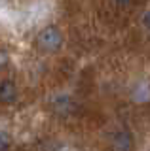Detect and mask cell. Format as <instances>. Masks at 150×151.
I'll return each mask as SVG.
<instances>
[{
  "mask_svg": "<svg viewBox=\"0 0 150 151\" xmlns=\"http://www.w3.org/2000/svg\"><path fill=\"white\" fill-rule=\"evenodd\" d=\"M143 25H144V27H146L148 30H150V12H146V13L143 15Z\"/></svg>",
  "mask_w": 150,
  "mask_h": 151,
  "instance_id": "5",
  "label": "cell"
},
{
  "mask_svg": "<svg viewBox=\"0 0 150 151\" xmlns=\"http://www.w3.org/2000/svg\"><path fill=\"white\" fill-rule=\"evenodd\" d=\"M112 149L114 151H131L133 149V134L129 130H118L112 136Z\"/></svg>",
  "mask_w": 150,
  "mask_h": 151,
  "instance_id": "2",
  "label": "cell"
},
{
  "mask_svg": "<svg viewBox=\"0 0 150 151\" xmlns=\"http://www.w3.org/2000/svg\"><path fill=\"white\" fill-rule=\"evenodd\" d=\"M17 100V85L12 79L0 81V104H13Z\"/></svg>",
  "mask_w": 150,
  "mask_h": 151,
  "instance_id": "3",
  "label": "cell"
},
{
  "mask_svg": "<svg viewBox=\"0 0 150 151\" xmlns=\"http://www.w3.org/2000/svg\"><path fill=\"white\" fill-rule=\"evenodd\" d=\"M4 63H6V55H4V53H0V66H2Z\"/></svg>",
  "mask_w": 150,
  "mask_h": 151,
  "instance_id": "7",
  "label": "cell"
},
{
  "mask_svg": "<svg viewBox=\"0 0 150 151\" xmlns=\"http://www.w3.org/2000/svg\"><path fill=\"white\" fill-rule=\"evenodd\" d=\"M114 4H116V6H122V8H124V6H129L131 0H114Z\"/></svg>",
  "mask_w": 150,
  "mask_h": 151,
  "instance_id": "6",
  "label": "cell"
},
{
  "mask_svg": "<svg viewBox=\"0 0 150 151\" xmlns=\"http://www.w3.org/2000/svg\"><path fill=\"white\" fill-rule=\"evenodd\" d=\"M10 145H12L10 134L4 132V130H0V151H8V149H10Z\"/></svg>",
  "mask_w": 150,
  "mask_h": 151,
  "instance_id": "4",
  "label": "cell"
},
{
  "mask_svg": "<svg viewBox=\"0 0 150 151\" xmlns=\"http://www.w3.org/2000/svg\"><path fill=\"white\" fill-rule=\"evenodd\" d=\"M38 45L44 51H57L63 45V34L55 27H46L38 34Z\"/></svg>",
  "mask_w": 150,
  "mask_h": 151,
  "instance_id": "1",
  "label": "cell"
}]
</instances>
